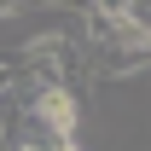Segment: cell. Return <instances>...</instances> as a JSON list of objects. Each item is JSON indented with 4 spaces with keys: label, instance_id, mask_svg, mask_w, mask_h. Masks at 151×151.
<instances>
[{
    "label": "cell",
    "instance_id": "6da1fadb",
    "mask_svg": "<svg viewBox=\"0 0 151 151\" xmlns=\"http://www.w3.org/2000/svg\"><path fill=\"white\" fill-rule=\"evenodd\" d=\"M81 35H87V64L93 76H128L151 52V23L145 6H87L81 12Z\"/></svg>",
    "mask_w": 151,
    "mask_h": 151
}]
</instances>
